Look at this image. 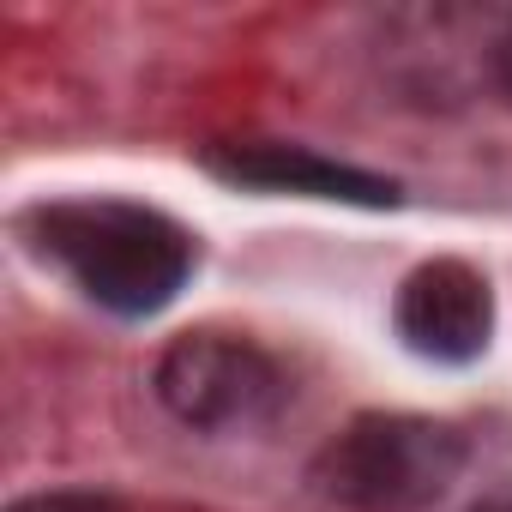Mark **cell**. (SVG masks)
Segmentation results:
<instances>
[{
    "label": "cell",
    "mask_w": 512,
    "mask_h": 512,
    "mask_svg": "<svg viewBox=\"0 0 512 512\" xmlns=\"http://www.w3.org/2000/svg\"><path fill=\"white\" fill-rule=\"evenodd\" d=\"M43 260H55L97 308L109 314H151L163 308L187 272L193 241L163 211L127 205V199H67L43 205L31 217Z\"/></svg>",
    "instance_id": "6da1fadb"
},
{
    "label": "cell",
    "mask_w": 512,
    "mask_h": 512,
    "mask_svg": "<svg viewBox=\"0 0 512 512\" xmlns=\"http://www.w3.org/2000/svg\"><path fill=\"white\" fill-rule=\"evenodd\" d=\"M458 470L464 440L434 416H356L314 464L320 488L350 512H422Z\"/></svg>",
    "instance_id": "7a4b0ae2"
},
{
    "label": "cell",
    "mask_w": 512,
    "mask_h": 512,
    "mask_svg": "<svg viewBox=\"0 0 512 512\" xmlns=\"http://www.w3.org/2000/svg\"><path fill=\"white\" fill-rule=\"evenodd\" d=\"M398 338L428 356V362H476L488 350V326H494V302L482 272H470L464 260H428L404 278L398 290Z\"/></svg>",
    "instance_id": "277c9868"
},
{
    "label": "cell",
    "mask_w": 512,
    "mask_h": 512,
    "mask_svg": "<svg viewBox=\"0 0 512 512\" xmlns=\"http://www.w3.org/2000/svg\"><path fill=\"white\" fill-rule=\"evenodd\" d=\"M494 67H500V85L512 91V31L500 37V49H494Z\"/></svg>",
    "instance_id": "ba28073f"
},
{
    "label": "cell",
    "mask_w": 512,
    "mask_h": 512,
    "mask_svg": "<svg viewBox=\"0 0 512 512\" xmlns=\"http://www.w3.org/2000/svg\"><path fill=\"white\" fill-rule=\"evenodd\" d=\"M13 512H121V506L115 500H97V494H31Z\"/></svg>",
    "instance_id": "8992f818"
},
{
    "label": "cell",
    "mask_w": 512,
    "mask_h": 512,
    "mask_svg": "<svg viewBox=\"0 0 512 512\" xmlns=\"http://www.w3.org/2000/svg\"><path fill=\"white\" fill-rule=\"evenodd\" d=\"M211 169L247 187H272V193H308V199H356V205H392V181H374L350 163H326L302 145H217Z\"/></svg>",
    "instance_id": "5b68a950"
},
{
    "label": "cell",
    "mask_w": 512,
    "mask_h": 512,
    "mask_svg": "<svg viewBox=\"0 0 512 512\" xmlns=\"http://www.w3.org/2000/svg\"><path fill=\"white\" fill-rule=\"evenodd\" d=\"M157 398L187 428H253L284 404V374L247 338L187 332L157 362Z\"/></svg>",
    "instance_id": "3957f363"
},
{
    "label": "cell",
    "mask_w": 512,
    "mask_h": 512,
    "mask_svg": "<svg viewBox=\"0 0 512 512\" xmlns=\"http://www.w3.org/2000/svg\"><path fill=\"white\" fill-rule=\"evenodd\" d=\"M476 512H512V482H500L494 494H482V500H476Z\"/></svg>",
    "instance_id": "52a82bcc"
}]
</instances>
